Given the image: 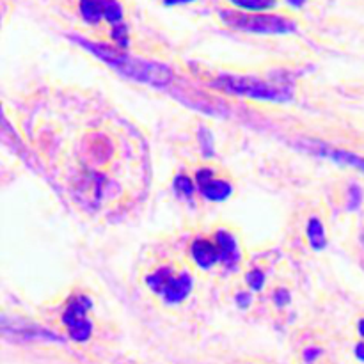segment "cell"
<instances>
[{
	"label": "cell",
	"mask_w": 364,
	"mask_h": 364,
	"mask_svg": "<svg viewBox=\"0 0 364 364\" xmlns=\"http://www.w3.org/2000/svg\"><path fill=\"white\" fill-rule=\"evenodd\" d=\"M174 191H176V194L191 199L192 194H194V185H192V181L188 180L187 176L181 174V176H178L176 180H174Z\"/></svg>",
	"instance_id": "cell-13"
},
{
	"label": "cell",
	"mask_w": 364,
	"mask_h": 364,
	"mask_svg": "<svg viewBox=\"0 0 364 364\" xmlns=\"http://www.w3.org/2000/svg\"><path fill=\"white\" fill-rule=\"evenodd\" d=\"M223 20L230 27L245 32H256V34H287V32L295 31L294 21L284 16H276V14H247L228 11V13H223Z\"/></svg>",
	"instance_id": "cell-4"
},
{
	"label": "cell",
	"mask_w": 364,
	"mask_h": 364,
	"mask_svg": "<svg viewBox=\"0 0 364 364\" xmlns=\"http://www.w3.org/2000/svg\"><path fill=\"white\" fill-rule=\"evenodd\" d=\"M215 242L219 244L220 252H223V263L226 267H235L240 259V251H238V244L233 238V235L228 231H217Z\"/></svg>",
	"instance_id": "cell-9"
},
{
	"label": "cell",
	"mask_w": 364,
	"mask_h": 364,
	"mask_svg": "<svg viewBox=\"0 0 364 364\" xmlns=\"http://www.w3.org/2000/svg\"><path fill=\"white\" fill-rule=\"evenodd\" d=\"M196 180H198L199 192H201L208 201H224V199L230 198L231 192H233V188H231V185L228 183L226 180L215 178L212 171L208 169L198 171V178H196Z\"/></svg>",
	"instance_id": "cell-7"
},
{
	"label": "cell",
	"mask_w": 364,
	"mask_h": 364,
	"mask_svg": "<svg viewBox=\"0 0 364 364\" xmlns=\"http://www.w3.org/2000/svg\"><path fill=\"white\" fill-rule=\"evenodd\" d=\"M192 259L198 263L201 269H210V267L223 263V252H220L219 244L215 240H206V238H199L192 244L191 249Z\"/></svg>",
	"instance_id": "cell-8"
},
{
	"label": "cell",
	"mask_w": 364,
	"mask_h": 364,
	"mask_svg": "<svg viewBox=\"0 0 364 364\" xmlns=\"http://www.w3.org/2000/svg\"><path fill=\"white\" fill-rule=\"evenodd\" d=\"M220 89L233 95L247 96L252 100H267V102H287L291 96V85L270 84L256 77H233L224 75L215 82Z\"/></svg>",
	"instance_id": "cell-2"
},
{
	"label": "cell",
	"mask_w": 364,
	"mask_h": 364,
	"mask_svg": "<svg viewBox=\"0 0 364 364\" xmlns=\"http://www.w3.org/2000/svg\"><path fill=\"white\" fill-rule=\"evenodd\" d=\"M308 237H309V242H311V247H315V249H323V247H326V244H327L326 231H323L322 223H320L318 219H311V220H309Z\"/></svg>",
	"instance_id": "cell-11"
},
{
	"label": "cell",
	"mask_w": 364,
	"mask_h": 364,
	"mask_svg": "<svg viewBox=\"0 0 364 364\" xmlns=\"http://www.w3.org/2000/svg\"><path fill=\"white\" fill-rule=\"evenodd\" d=\"M233 6L240 7V9L251 11V13H259V11L270 9L276 6V0H230Z\"/></svg>",
	"instance_id": "cell-12"
},
{
	"label": "cell",
	"mask_w": 364,
	"mask_h": 364,
	"mask_svg": "<svg viewBox=\"0 0 364 364\" xmlns=\"http://www.w3.org/2000/svg\"><path fill=\"white\" fill-rule=\"evenodd\" d=\"M80 43L85 48L91 50L95 55H98L103 63L109 64L112 70H116L117 73H121L123 77L132 78V80L144 82V84L151 85H166L169 84L171 78H173V73H171L169 68L162 66V64L134 59V57L124 55V53L117 52V50L110 48V46L107 45H92V43L89 41Z\"/></svg>",
	"instance_id": "cell-1"
},
{
	"label": "cell",
	"mask_w": 364,
	"mask_h": 364,
	"mask_svg": "<svg viewBox=\"0 0 364 364\" xmlns=\"http://www.w3.org/2000/svg\"><path fill=\"white\" fill-rule=\"evenodd\" d=\"M166 4H169V6H174V4H187V2H192V0H164Z\"/></svg>",
	"instance_id": "cell-16"
},
{
	"label": "cell",
	"mask_w": 364,
	"mask_h": 364,
	"mask_svg": "<svg viewBox=\"0 0 364 364\" xmlns=\"http://www.w3.org/2000/svg\"><path fill=\"white\" fill-rule=\"evenodd\" d=\"M91 301L85 295H75L71 301L68 302L66 309L63 313V323L70 333L71 340L87 341L91 336L92 323L89 318V309H91Z\"/></svg>",
	"instance_id": "cell-6"
},
{
	"label": "cell",
	"mask_w": 364,
	"mask_h": 364,
	"mask_svg": "<svg viewBox=\"0 0 364 364\" xmlns=\"http://www.w3.org/2000/svg\"><path fill=\"white\" fill-rule=\"evenodd\" d=\"M80 14L87 23L96 25L107 21L112 27V36L121 46L127 45V27L123 21V9L117 0H80Z\"/></svg>",
	"instance_id": "cell-3"
},
{
	"label": "cell",
	"mask_w": 364,
	"mask_h": 364,
	"mask_svg": "<svg viewBox=\"0 0 364 364\" xmlns=\"http://www.w3.org/2000/svg\"><path fill=\"white\" fill-rule=\"evenodd\" d=\"M153 294L159 295L169 304H180L188 297L192 290V277L185 272H174L169 267L155 270L146 279Z\"/></svg>",
	"instance_id": "cell-5"
},
{
	"label": "cell",
	"mask_w": 364,
	"mask_h": 364,
	"mask_svg": "<svg viewBox=\"0 0 364 364\" xmlns=\"http://www.w3.org/2000/svg\"><path fill=\"white\" fill-rule=\"evenodd\" d=\"M320 155L327 156V159H333L336 160V162H343V164H348V166L352 167H358V169L364 171V159L358 155H352V153L348 151H340V149H331V148H326V146H320Z\"/></svg>",
	"instance_id": "cell-10"
},
{
	"label": "cell",
	"mask_w": 364,
	"mask_h": 364,
	"mask_svg": "<svg viewBox=\"0 0 364 364\" xmlns=\"http://www.w3.org/2000/svg\"><path fill=\"white\" fill-rule=\"evenodd\" d=\"M247 281H249V284H251L252 290H262L263 283H265V276H263V274L258 270V272L249 274Z\"/></svg>",
	"instance_id": "cell-14"
},
{
	"label": "cell",
	"mask_w": 364,
	"mask_h": 364,
	"mask_svg": "<svg viewBox=\"0 0 364 364\" xmlns=\"http://www.w3.org/2000/svg\"><path fill=\"white\" fill-rule=\"evenodd\" d=\"M359 336H361V341L355 347V355H358V359L364 361V318L359 322Z\"/></svg>",
	"instance_id": "cell-15"
}]
</instances>
